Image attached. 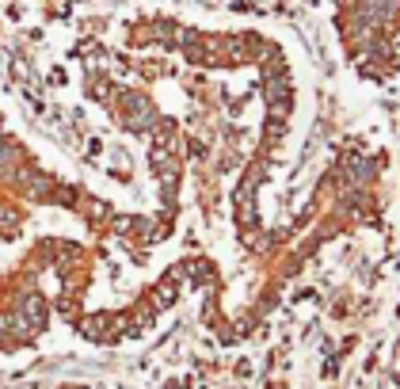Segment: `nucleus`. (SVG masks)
I'll list each match as a JSON object with an SVG mask.
<instances>
[{"mask_svg":"<svg viewBox=\"0 0 400 389\" xmlns=\"http://www.w3.org/2000/svg\"><path fill=\"white\" fill-rule=\"evenodd\" d=\"M137 241L141 218L57 172L0 107V355L57 328L92 344L126 340L103 267Z\"/></svg>","mask_w":400,"mask_h":389,"instance_id":"1","label":"nucleus"},{"mask_svg":"<svg viewBox=\"0 0 400 389\" xmlns=\"http://www.w3.org/2000/svg\"><path fill=\"white\" fill-rule=\"evenodd\" d=\"M343 50L366 73H385L400 46V0H328Z\"/></svg>","mask_w":400,"mask_h":389,"instance_id":"2","label":"nucleus"},{"mask_svg":"<svg viewBox=\"0 0 400 389\" xmlns=\"http://www.w3.org/2000/svg\"><path fill=\"white\" fill-rule=\"evenodd\" d=\"M57 389H88V386H57Z\"/></svg>","mask_w":400,"mask_h":389,"instance_id":"3","label":"nucleus"}]
</instances>
